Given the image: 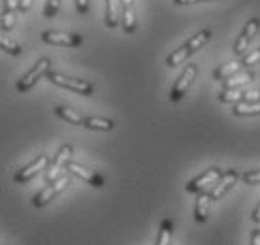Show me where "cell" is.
<instances>
[{"label":"cell","mask_w":260,"mask_h":245,"mask_svg":"<svg viewBox=\"0 0 260 245\" xmlns=\"http://www.w3.org/2000/svg\"><path fill=\"white\" fill-rule=\"evenodd\" d=\"M211 36H213V33H211L209 28H202V30L194 33L185 44L179 45L177 49H174V51L166 57V66H168V68H176V66H179L181 63H185L190 55H194V53L200 51L202 47L211 40Z\"/></svg>","instance_id":"obj_1"},{"label":"cell","mask_w":260,"mask_h":245,"mask_svg":"<svg viewBox=\"0 0 260 245\" xmlns=\"http://www.w3.org/2000/svg\"><path fill=\"white\" fill-rule=\"evenodd\" d=\"M51 83H55L57 87H62V89H68L72 93H78V95H83V97H91L94 93V85L87 79L81 78H70V76H64V74H59V72H49L46 76Z\"/></svg>","instance_id":"obj_2"},{"label":"cell","mask_w":260,"mask_h":245,"mask_svg":"<svg viewBox=\"0 0 260 245\" xmlns=\"http://www.w3.org/2000/svg\"><path fill=\"white\" fill-rule=\"evenodd\" d=\"M49 72H51V58L42 57L30 70L26 72L23 78H19V81L15 85V87H17V93H28L34 85L38 83V79L46 78Z\"/></svg>","instance_id":"obj_3"},{"label":"cell","mask_w":260,"mask_h":245,"mask_svg":"<svg viewBox=\"0 0 260 245\" xmlns=\"http://www.w3.org/2000/svg\"><path fill=\"white\" fill-rule=\"evenodd\" d=\"M196 78H198V66L194 63H189L183 68V74L176 79V83H174V87L170 90V100L172 102L183 100V97L187 95V90L190 89V85L194 83Z\"/></svg>","instance_id":"obj_4"},{"label":"cell","mask_w":260,"mask_h":245,"mask_svg":"<svg viewBox=\"0 0 260 245\" xmlns=\"http://www.w3.org/2000/svg\"><path fill=\"white\" fill-rule=\"evenodd\" d=\"M72 153H74V147L68 145V143H64V145L55 153V157L49 161V166H47L46 172H44L46 183H51V181H55L57 177L62 175V170H66V166H68Z\"/></svg>","instance_id":"obj_5"},{"label":"cell","mask_w":260,"mask_h":245,"mask_svg":"<svg viewBox=\"0 0 260 245\" xmlns=\"http://www.w3.org/2000/svg\"><path fill=\"white\" fill-rule=\"evenodd\" d=\"M68 183H70V177H68V175H60V177H57L55 181L47 183L46 187L42 189V191H40V193L32 198V206L34 207L47 206V204H49L57 194L62 193V191L68 187Z\"/></svg>","instance_id":"obj_6"},{"label":"cell","mask_w":260,"mask_h":245,"mask_svg":"<svg viewBox=\"0 0 260 245\" xmlns=\"http://www.w3.org/2000/svg\"><path fill=\"white\" fill-rule=\"evenodd\" d=\"M258 30H260V17H249L247 23H245V25H243V28H241V33H240V36H238V40H236L234 55H238V57H243V53L247 51V47L251 45V42L256 38Z\"/></svg>","instance_id":"obj_7"},{"label":"cell","mask_w":260,"mask_h":245,"mask_svg":"<svg viewBox=\"0 0 260 245\" xmlns=\"http://www.w3.org/2000/svg\"><path fill=\"white\" fill-rule=\"evenodd\" d=\"M222 175L221 168L217 166H211L208 170H204L200 175H196L194 179H190L187 183V193H192V194H198L202 191H208L209 187H213L215 183L219 181V177Z\"/></svg>","instance_id":"obj_8"},{"label":"cell","mask_w":260,"mask_h":245,"mask_svg":"<svg viewBox=\"0 0 260 245\" xmlns=\"http://www.w3.org/2000/svg\"><path fill=\"white\" fill-rule=\"evenodd\" d=\"M42 40L49 45H60V47H79L83 44V38L76 33H57V30H44Z\"/></svg>","instance_id":"obj_9"},{"label":"cell","mask_w":260,"mask_h":245,"mask_svg":"<svg viewBox=\"0 0 260 245\" xmlns=\"http://www.w3.org/2000/svg\"><path fill=\"white\" fill-rule=\"evenodd\" d=\"M219 100L224 104H238V102H260L258 89H224L219 95Z\"/></svg>","instance_id":"obj_10"},{"label":"cell","mask_w":260,"mask_h":245,"mask_svg":"<svg viewBox=\"0 0 260 245\" xmlns=\"http://www.w3.org/2000/svg\"><path fill=\"white\" fill-rule=\"evenodd\" d=\"M47 166H49V161H47L46 155L36 157L30 164H26L25 168H21L19 172L13 175V181H15V183H28V181L32 179V177H36L40 172H46Z\"/></svg>","instance_id":"obj_11"},{"label":"cell","mask_w":260,"mask_h":245,"mask_svg":"<svg viewBox=\"0 0 260 245\" xmlns=\"http://www.w3.org/2000/svg\"><path fill=\"white\" fill-rule=\"evenodd\" d=\"M66 170L70 172L72 175H76L79 179H83L85 183H89L92 187H104V177L98 175L96 172H92L91 168H85L83 164H78V162H68Z\"/></svg>","instance_id":"obj_12"},{"label":"cell","mask_w":260,"mask_h":245,"mask_svg":"<svg viewBox=\"0 0 260 245\" xmlns=\"http://www.w3.org/2000/svg\"><path fill=\"white\" fill-rule=\"evenodd\" d=\"M121 21H123V30L126 34H132L138 30V17L134 0H121Z\"/></svg>","instance_id":"obj_13"},{"label":"cell","mask_w":260,"mask_h":245,"mask_svg":"<svg viewBox=\"0 0 260 245\" xmlns=\"http://www.w3.org/2000/svg\"><path fill=\"white\" fill-rule=\"evenodd\" d=\"M238 177H240V175H238V172H234V170L224 172V174L219 177V181L211 187V191H209V193H211V198H213V200H219L221 196H224L230 189L234 187V183L238 181Z\"/></svg>","instance_id":"obj_14"},{"label":"cell","mask_w":260,"mask_h":245,"mask_svg":"<svg viewBox=\"0 0 260 245\" xmlns=\"http://www.w3.org/2000/svg\"><path fill=\"white\" fill-rule=\"evenodd\" d=\"M211 193L208 191H202L198 193V198H196V206H194V219L196 223H206L209 219V207H211Z\"/></svg>","instance_id":"obj_15"},{"label":"cell","mask_w":260,"mask_h":245,"mask_svg":"<svg viewBox=\"0 0 260 245\" xmlns=\"http://www.w3.org/2000/svg\"><path fill=\"white\" fill-rule=\"evenodd\" d=\"M254 70H240L238 74L224 79V89H243L254 79Z\"/></svg>","instance_id":"obj_16"},{"label":"cell","mask_w":260,"mask_h":245,"mask_svg":"<svg viewBox=\"0 0 260 245\" xmlns=\"http://www.w3.org/2000/svg\"><path fill=\"white\" fill-rule=\"evenodd\" d=\"M121 23V0H106V26L117 28Z\"/></svg>","instance_id":"obj_17"},{"label":"cell","mask_w":260,"mask_h":245,"mask_svg":"<svg viewBox=\"0 0 260 245\" xmlns=\"http://www.w3.org/2000/svg\"><path fill=\"white\" fill-rule=\"evenodd\" d=\"M240 70H243L241 60H230V63H224V65H221L219 68H215V70H213V79H217V81H224L226 78H230V76L238 74Z\"/></svg>","instance_id":"obj_18"},{"label":"cell","mask_w":260,"mask_h":245,"mask_svg":"<svg viewBox=\"0 0 260 245\" xmlns=\"http://www.w3.org/2000/svg\"><path fill=\"white\" fill-rule=\"evenodd\" d=\"M55 113L62 119V121L70 122V125H85V117L81 113H78L76 110H72L68 106H57Z\"/></svg>","instance_id":"obj_19"},{"label":"cell","mask_w":260,"mask_h":245,"mask_svg":"<svg viewBox=\"0 0 260 245\" xmlns=\"http://www.w3.org/2000/svg\"><path fill=\"white\" fill-rule=\"evenodd\" d=\"M234 115L238 117H254L260 115V102H238L234 104Z\"/></svg>","instance_id":"obj_20"},{"label":"cell","mask_w":260,"mask_h":245,"mask_svg":"<svg viewBox=\"0 0 260 245\" xmlns=\"http://www.w3.org/2000/svg\"><path fill=\"white\" fill-rule=\"evenodd\" d=\"M115 122L111 119H102V117H85V125L87 129L91 130H100V132H110L113 129Z\"/></svg>","instance_id":"obj_21"},{"label":"cell","mask_w":260,"mask_h":245,"mask_svg":"<svg viewBox=\"0 0 260 245\" xmlns=\"http://www.w3.org/2000/svg\"><path fill=\"white\" fill-rule=\"evenodd\" d=\"M172 234H174V225L170 219H164L160 225V232H158V239L156 245H170L172 243Z\"/></svg>","instance_id":"obj_22"},{"label":"cell","mask_w":260,"mask_h":245,"mask_svg":"<svg viewBox=\"0 0 260 245\" xmlns=\"http://www.w3.org/2000/svg\"><path fill=\"white\" fill-rule=\"evenodd\" d=\"M0 45H2V49H4V51L10 53V55H13V57L21 55V51H23V47H21L17 42L10 40L8 36H2V38H0Z\"/></svg>","instance_id":"obj_23"},{"label":"cell","mask_w":260,"mask_h":245,"mask_svg":"<svg viewBox=\"0 0 260 245\" xmlns=\"http://www.w3.org/2000/svg\"><path fill=\"white\" fill-rule=\"evenodd\" d=\"M60 2H62V0H47L46 8H44V17H46V19H53V17L59 13Z\"/></svg>","instance_id":"obj_24"},{"label":"cell","mask_w":260,"mask_h":245,"mask_svg":"<svg viewBox=\"0 0 260 245\" xmlns=\"http://www.w3.org/2000/svg\"><path fill=\"white\" fill-rule=\"evenodd\" d=\"M260 63V47H256V49H253L251 53H247V55H243L241 57V65H243V68H249V66H254Z\"/></svg>","instance_id":"obj_25"},{"label":"cell","mask_w":260,"mask_h":245,"mask_svg":"<svg viewBox=\"0 0 260 245\" xmlns=\"http://www.w3.org/2000/svg\"><path fill=\"white\" fill-rule=\"evenodd\" d=\"M15 21H17L15 13H2V30H4V33H10V30H13Z\"/></svg>","instance_id":"obj_26"},{"label":"cell","mask_w":260,"mask_h":245,"mask_svg":"<svg viewBox=\"0 0 260 245\" xmlns=\"http://www.w3.org/2000/svg\"><path fill=\"white\" fill-rule=\"evenodd\" d=\"M241 179H243V183H247V185H256V183H260V170L245 172V174L241 175Z\"/></svg>","instance_id":"obj_27"},{"label":"cell","mask_w":260,"mask_h":245,"mask_svg":"<svg viewBox=\"0 0 260 245\" xmlns=\"http://www.w3.org/2000/svg\"><path fill=\"white\" fill-rule=\"evenodd\" d=\"M74 4H76V12L79 15H87L89 13V6H91L89 0H74Z\"/></svg>","instance_id":"obj_28"},{"label":"cell","mask_w":260,"mask_h":245,"mask_svg":"<svg viewBox=\"0 0 260 245\" xmlns=\"http://www.w3.org/2000/svg\"><path fill=\"white\" fill-rule=\"evenodd\" d=\"M200 2H213V0H174L177 6H192V4H200Z\"/></svg>","instance_id":"obj_29"},{"label":"cell","mask_w":260,"mask_h":245,"mask_svg":"<svg viewBox=\"0 0 260 245\" xmlns=\"http://www.w3.org/2000/svg\"><path fill=\"white\" fill-rule=\"evenodd\" d=\"M32 8V0H19V13H26Z\"/></svg>","instance_id":"obj_30"},{"label":"cell","mask_w":260,"mask_h":245,"mask_svg":"<svg viewBox=\"0 0 260 245\" xmlns=\"http://www.w3.org/2000/svg\"><path fill=\"white\" fill-rule=\"evenodd\" d=\"M251 245H260V228H254L251 234Z\"/></svg>","instance_id":"obj_31"},{"label":"cell","mask_w":260,"mask_h":245,"mask_svg":"<svg viewBox=\"0 0 260 245\" xmlns=\"http://www.w3.org/2000/svg\"><path fill=\"white\" fill-rule=\"evenodd\" d=\"M253 221H254V223H260V202H258V206L254 207V211H253Z\"/></svg>","instance_id":"obj_32"}]
</instances>
